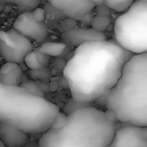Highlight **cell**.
Masks as SVG:
<instances>
[{
  "instance_id": "1",
  "label": "cell",
  "mask_w": 147,
  "mask_h": 147,
  "mask_svg": "<svg viewBox=\"0 0 147 147\" xmlns=\"http://www.w3.org/2000/svg\"><path fill=\"white\" fill-rule=\"evenodd\" d=\"M134 55L116 40L79 45L63 70L71 96L79 102H95L117 84L126 63Z\"/></svg>"
},
{
  "instance_id": "2",
  "label": "cell",
  "mask_w": 147,
  "mask_h": 147,
  "mask_svg": "<svg viewBox=\"0 0 147 147\" xmlns=\"http://www.w3.org/2000/svg\"><path fill=\"white\" fill-rule=\"evenodd\" d=\"M116 133V123L109 121L105 111L96 106L78 109L67 117L60 129L50 128L39 140L40 147L110 146Z\"/></svg>"
},
{
  "instance_id": "3",
  "label": "cell",
  "mask_w": 147,
  "mask_h": 147,
  "mask_svg": "<svg viewBox=\"0 0 147 147\" xmlns=\"http://www.w3.org/2000/svg\"><path fill=\"white\" fill-rule=\"evenodd\" d=\"M60 113L45 96L34 95L21 85L0 84V122L28 134H44Z\"/></svg>"
},
{
  "instance_id": "4",
  "label": "cell",
  "mask_w": 147,
  "mask_h": 147,
  "mask_svg": "<svg viewBox=\"0 0 147 147\" xmlns=\"http://www.w3.org/2000/svg\"><path fill=\"white\" fill-rule=\"evenodd\" d=\"M106 109L119 121L147 127V53L134 54L125 65L117 84L109 91Z\"/></svg>"
},
{
  "instance_id": "5",
  "label": "cell",
  "mask_w": 147,
  "mask_h": 147,
  "mask_svg": "<svg viewBox=\"0 0 147 147\" xmlns=\"http://www.w3.org/2000/svg\"><path fill=\"white\" fill-rule=\"evenodd\" d=\"M115 40L134 54L147 53V3L135 1L114 26Z\"/></svg>"
},
{
  "instance_id": "6",
  "label": "cell",
  "mask_w": 147,
  "mask_h": 147,
  "mask_svg": "<svg viewBox=\"0 0 147 147\" xmlns=\"http://www.w3.org/2000/svg\"><path fill=\"white\" fill-rule=\"evenodd\" d=\"M0 50L5 61L22 64L26 55L33 51L31 40L16 28L0 32Z\"/></svg>"
},
{
  "instance_id": "7",
  "label": "cell",
  "mask_w": 147,
  "mask_h": 147,
  "mask_svg": "<svg viewBox=\"0 0 147 147\" xmlns=\"http://www.w3.org/2000/svg\"><path fill=\"white\" fill-rule=\"evenodd\" d=\"M14 28L34 41L43 40L48 33L47 25L43 22L37 21L32 11H24L20 14L13 23Z\"/></svg>"
},
{
  "instance_id": "8",
  "label": "cell",
  "mask_w": 147,
  "mask_h": 147,
  "mask_svg": "<svg viewBox=\"0 0 147 147\" xmlns=\"http://www.w3.org/2000/svg\"><path fill=\"white\" fill-rule=\"evenodd\" d=\"M111 147H147V127L130 125L116 131Z\"/></svg>"
},
{
  "instance_id": "9",
  "label": "cell",
  "mask_w": 147,
  "mask_h": 147,
  "mask_svg": "<svg viewBox=\"0 0 147 147\" xmlns=\"http://www.w3.org/2000/svg\"><path fill=\"white\" fill-rule=\"evenodd\" d=\"M49 3L74 20H82L96 6L91 0H49Z\"/></svg>"
},
{
  "instance_id": "10",
  "label": "cell",
  "mask_w": 147,
  "mask_h": 147,
  "mask_svg": "<svg viewBox=\"0 0 147 147\" xmlns=\"http://www.w3.org/2000/svg\"><path fill=\"white\" fill-rule=\"evenodd\" d=\"M64 39L72 46L78 47L86 41L106 40V34L95 28H72L63 34Z\"/></svg>"
},
{
  "instance_id": "11",
  "label": "cell",
  "mask_w": 147,
  "mask_h": 147,
  "mask_svg": "<svg viewBox=\"0 0 147 147\" xmlns=\"http://www.w3.org/2000/svg\"><path fill=\"white\" fill-rule=\"evenodd\" d=\"M0 140L7 147L24 146L28 140V133L10 124L0 122Z\"/></svg>"
},
{
  "instance_id": "12",
  "label": "cell",
  "mask_w": 147,
  "mask_h": 147,
  "mask_svg": "<svg viewBox=\"0 0 147 147\" xmlns=\"http://www.w3.org/2000/svg\"><path fill=\"white\" fill-rule=\"evenodd\" d=\"M22 75L23 71L19 66L9 73L0 74V84L5 85H19L21 84Z\"/></svg>"
},
{
  "instance_id": "13",
  "label": "cell",
  "mask_w": 147,
  "mask_h": 147,
  "mask_svg": "<svg viewBox=\"0 0 147 147\" xmlns=\"http://www.w3.org/2000/svg\"><path fill=\"white\" fill-rule=\"evenodd\" d=\"M65 47V44L62 42H47L44 43L39 50L46 54H48L49 56L56 57L62 54Z\"/></svg>"
},
{
  "instance_id": "14",
  "label": "cell",
  "mask_w": 147,
  "mask_h": 147,
  "mask_svg": "<svg viewBox=\"0 0 147 147\" xmlns=\"http://www.w3.org/2000/svg\"><path fill=\"white\" fill-rule=\"evenodd\" d=\"M90 106H96L94 102H79L77 101L76 99H74L73 97H71V99H69L64 108H63V112L65 113L66 115H70L71 113L83 109V108H86V107H90Z\"/></svg>"
},
{
  "instance_id": "15",
  "label": "cell",
  "mask_w": 147,
  "mask_h": 147,
  "mask_svg": "<svg viewBox=\"0 0 147 147\" xmlns=\"http://www.w3.org/2000/svg\"><path fill=\"white\" fill-rule=\"evenodd\" d=\"M6 3L16 5L23 11H32L40 4L41 0H4Z\"/></svg>"
},
{
  "instance_id": "16",
  "label": "cell",
  "mask_w": 147,
  "mask_h": 147,
  "mask_svg": "<svg viewBox=\"0 0 147 147\" xmlns=\"http://www.w3.org/2000/svg\"><path fill=\"white\" fill-rule=\"evenodd\" d=\"M136 0H105L104 4L117 12L126 11Z\"/></svg>"
},
{
  "instance_id": "17",
  "label": "cell",
  "mask_w": 147,
  "mask_h": 147,
  "mask_svg": "<svg viewBox=\"0 0 147 147\" xmlns=\"http://www.w3.org/2000/svg\"><path fill=\"white\" fill-rule=\"evenodd\" d=\"M111 22V19L105 15H99L95 16L91 21V26L93 28L98 31H105Z\"/></svg>"
},
{
  "instance_id": "18",
  "label": "cell",
  "mask_w": 147,
  "mask_h": 147,
  "mask_svg": "<svg viewBox=\"0 0 147 147\" xmlns=\"http://www.w3.org/2000/svg\"><path fill=\"white\" fill-rule=\"evenodd\" d=\"M28 75L37 80H42V81H47L51 78V71L47 67H43L40 69H30L28 71Z\"/></svg>"
},
{
  "instance_id": "19",
  "label": "cell",
  "mask_w": 147,
  "mask_h": 147,
  "mask_svg": "<svg viewBox=\"0 0 147 147\" xmlns=\"http://www.w3.org/2000/svg\"><path fill=\"white\" fill-rule=\"evenodd\" d=\"M24 63L26 65L27 67H28L29 69H40V68H43L44 66L41 65V63L39 61L35 51H31L30 53H28L25 59H24Z\"/></svg>"
},
{
  "instance_id": "20",
  "label": "cell",
  "mask_w": 147,
  "mask_h": 147,
  "mask_svg": "<svg viewBox=\"0 0 147 147\" xmlns=\"http://www.w3.org/2000/svg\"><path fill=\"white\" fill-rule=\"evenodd\" d=\"M21 86L24 87L27 90H28L30 93L34 94V95H38L40 96H45V92L44 90L41 89L40 86H39L34 81H26L24 83H22L21 84Z\"/></svg>"
},
{
  "instance_id": "21",
  "label": "cell",
  "mask_w": 147,
  "mask_h": 147,
  "mask_svg": "<svg viewBox=\"0 0 147 147\" xmlns=\"http://www.w3.org/2000/svg\"><path fill=\"white\" fill-rule=\"evenodd\" d=\"M67 117L68 115H66L65 113H59L57 117L55 118V120L53 122V125L51 127V128L53 129H60L63 127H65V125L67 122Z\"/></svg>"
},
{
  "instance_id": "22",
  "label": "cell",
  "mask_w": 147,
  "mask_h": 147,
  "mask_svg": "<svg viewBox=\"0 0 147 147\" xmlns=\"http://www.w3.org/2000/svg\"><path fill=\"white\" fill-rule=\"evenodd\" d=\"M17 67H19V64L15 63V62H10V61H6V63L2 66L0 74H6L9 73L14 70H16Z\"/></svg>"
},
{
  "instance_id": "23",
  "label": "cell",
  "mask_w": 147,
  "mask_h": 147,
  "mask_svg": "<svg viewBox=\"0 0 147 147\" xmlns=\"http://www.w3.org/2000/svg\"><path fill=\"white\" fill-rule=\"evenodd\" d=\"M35 53H36V56H37L39 61L41 63V65L44 67H47L50 63V56L48 54H46V53L40 52V50L35 51Z\"/></svg>"
},
{
  "instance_id": "24",
  "label": "cell",
  "mask_w": 147,
  "mask_h": 147,
  "mask_svg": "<svg viewBox=\"0 0 147 147\" xmlns=\"http://www.w3.org/2000/svg\"><path fill=\"white\" fill-rule=\"evenodd\" d=\"M105 115L107 117V119L114 123H116L117 121H119L118 116H117V113L115 112V110L112 109H107L105 110Z\"/></svg>"
},
{
  "instance_id": "25",
  "label": "cell",
  "mask_w": 147,
  "mask_h": 147,
  "mask_svg": "<svg viewBox=\"0 0 147 147\" xmlns=\"http://www.w3.org/2000/svg\"><path fill=\"white\" fill-rule=\"evenodd\" d=\"M33 16L34 17L40 22H43L45 19V10L42 8H40L39 6L37 8H35L34 10H32Z\"/></svg>"
},
{
  "instance_id": "26",
  "label": "cell",
  "mask_w": 147,
  "mask_h": 147,
  "mask_svg": "<svg viewBox=\"0 0 147 147\" xmlns=\"http://www.w3.org/2000/svg\"><path fill=\"white\" fill-rule=\"evenodd\" d=\"M91 1H93V2L96 3V6L103 5V4H104V2H105V0H91Z\"/></svg>"
},
{
  "instance_id": "27",
  "label": "cell",
  "mask_w": 147,
  "mask_h": 147,
  "mask_svg": "<svg viewBox=\"0 0 147 147\" xmlns=\"http://www.w3.org/2000/svg\"><path fill=\"white\" fill-rule=\"evenodd\" d=\"M136 1H141V2H146L147 3V0H136Z\"/></svg>"
},
{
  "instance_id": "28",
  "label": "cell",
  "mask_w": 147,
  "mask_h": 147,
  "mask_svg": "<svg viewBox=\"0 0 147 147\" xmlns=\"http://www.w3.org/2000/svg\"><path fill=\"white\" fill-rule=\"evenodd\" d=\"M44 1H47V2H49V0H44Z\"/></svg>"
}]
</instances>
